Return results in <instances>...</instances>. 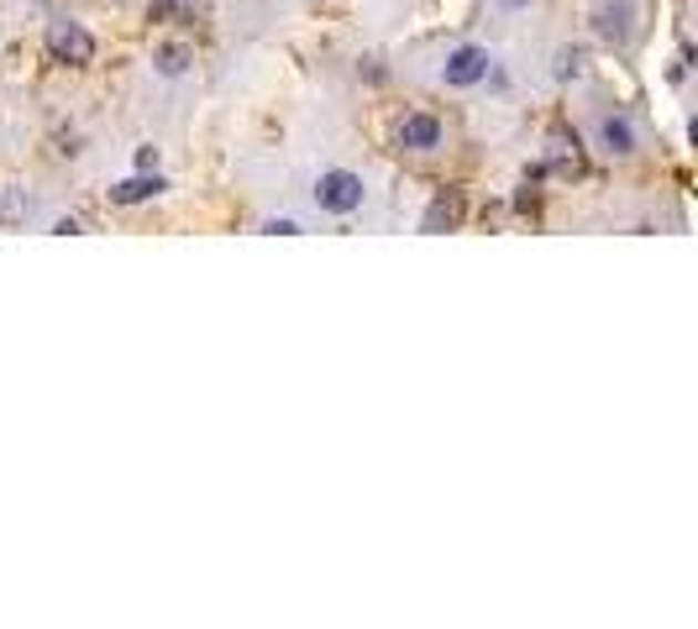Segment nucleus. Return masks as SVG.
Masks as SVG:
<instances>
[{
  "label": "nucleus",
  "instance_id": "6",
  "mask_svg": "<svg viewBox=\"0 0 698 629\" xmlns=\"http://www.w3.org/2000/svg\"><path fill=\"white\" fill-rule=\"evenodd\" d=\"M399 147L404 153H437L441 142H446V126H441L437 116H425V111H415V116H404L399 121Z\"/></svg>",
  "mask_w": 698,
  "mask_h": 629
},
{
  "label": "nucleus",
  "instance_id": "4",
  "mask_svg": "<svg viewBox=\"0 0 698 629\" xmlns=\"http://www.w3.org/2000/svg\"><path fill=\"white\" fill-rule=\"evenodd\" d=\"M594 32H598V42L625 48L630 32H636V6H630V0H598L594 6Z\"/></svg>",
  "mask_w": 698,
  "mask_h": 629
},
{
  "label": "nucleus",
  "instance_id": "9",
  "mask_svg": "<svg viewBox=\"0 0 698 629\" xmlns=\"http://www.w3.org/2000/svg\"><path fill=\"white\" fill-rule=\"evenodd\" d=\"M189 63H195V53H189L184 42H163L158 53H153V69H158L163 79H179L184 69H189Z\"/></svg>",
  "mask_w": 698,
  "mask_h": 629
},
{
  "label": "nucleus",
  "instance_id": "5",
  "mask_svg": "<svg viewBox=\"0 0 698 629\" xmlns=\"http://www.w3.org/2000/svg\"><path fill=\"white\" fill-rule=\"evenodd\" d=\"M594 142H598V147H604L609 157H630V153L640 147V132H636V121L625 116V111H615V116H598Z\"/></svg>",
  "mask_w": 698,
  "mask_h": 629
},
{
  "label": "nucleus",
  "instance_id": "3",
  "mask_svg": "<svg viewBox=\"0 0 698 629\" xmlns=\"http://www.w3.org/2000/svg\"><path fill=\"white\" fill-rule=\"evenodd\" d=\"M48 53L59 63L84 69V63H95V38L84 32L80 21H53V27H48Z\"/></svg>",
  "mask_w": 698,
  "mask_h": 629
},
{
  "label": "nucleus",
  "instance_id": "12",
  "mask_svg": "<svg viewBox=\"0 0 698 629\" xmlns=\"http://www.w3.org/2000/svg\"><path fill=\"white\" fill-rule=\"evenodd\" d=\"M27 216H32V199L21 195V189H6V195H0V220H6V226H21Z\"/></svg>",
  "mask_w": 698,
  "mask_h": 629
},
{
  "label": "nucleus",
  "instance_id": "14",
  "mask_svg": "<svg viewBox=\"0 0 698 629\" xmlns=\"http://www.w3.org/2000/svg\"><path fill=\"white\" fill-rule=\"evenodd\" d=\"M137 168H158V147H137Z\"/></svg>",
  "mask_w": 698,
  "mask_h": 629
},
{
  "label": "nucleus",
  "instance_id": "15",
  "mask_svg": "<svg viewBox=\"0 0 698 629\" xmlns=\"http://www.w3.org/2000/svg\"><path fill=\"white\" fill-rule=\"evenodd\" d=\"M53 231H59V236H80V231H84V226H80V220H74V216H63V220H59V226H53Z\"/></svg>",
  "mask_w": 698,
  "mask_h": 629
},
{
  "label": "nucleus",
  "instance_id": "8",
  "mask_svg": "<svg viewBox=\"0 0 698 629\" xmlns=\"http://www.w3.org/2000/svg\"><path fill=\"white\" fill-rule=\"evenodd\" d=\"M458 220H462V195L458 189H446V195H437L431 205H425L420 231H458Z\"/></svg>",
  "mask_w": 698,
  "mask_h": 629
},
{
  "label": "nucleus",
  "instance_id": "13",
  "mask_svg": "<svg viewBox=\"0 0 698 629\" xmlns=\"http://www.w3.org/2000/svg\"><path fill=\"white\" fill-rule=\"evenodd\" d=\"M305 226H299L295 216H274V220H263V236H299Z\"/></svg>",
  "mask_w": 698,
  "mask_h": 629
},
{
  "label": "nucleus",
  "instance_id": "11",
  "mask_svg": "<svg viewBox=\"0 0 698 629\" xmlns=\"http://www.w3.org/2000/svg\"><path fill=\"white\" fill-rule=\"evenodd\" d=\"M199 0H153L147 6V21H179V17H195Z\"/></svg>",
  "mask_w": 698,
  "mask_h": 629
},
{
  "label": "nucleus",
  "instance_id": "7",
  "mask_svg": "<svg viewBox=\"0 0 698 629\" xmlns=\"http://www.w3.org/2000/svg\"><path fill=\"white\" fill-rule=\"evenodd\" d=\"M168 184H163V174H153V168H142V174L121 178V184H111V205H142V199H158Z\"/></svg>",
  "mask_w": 698,
  "mask_h": 629
},
{
  "label": "nucleus",
  "instance_id": "2",
  "mask_svg": "<svg viewBox=\"0 0 698 629\" xmlns=\"http://www.w3.org/2000/svg\"><path fill=\"white\" fill-rule=\"evenodd\" d=\"M489 48H479V42H462V48H452L446 53V63H441V84L446 90H473V84H483L489 79Z\"/></svg>",
  "mask_w": 698,
  "mask_h": 629
},
{
  "label": "nucleus",
  "instance_id": "10",
  "mask_svg": "<svg viewBox=\"0 0 698 629\" xmlns=\"http://www.w3.org/2000/svg\"><path fill=\"white\" fill-rule=\"evenodd\" d=\"M552 74H557L562 84H567V79H583V74H588V48H562Z\"/></svg>",
  "mask_w": 698,
  "mask_h": 629
},
{
  "label": "nucleus",
  "instance_id": "16",
  "mask_svg": "<svg viewBox=\"0 0 698 629\" xmlns=\"http://www.w3.org/2000/svg\"><path fill=\"white\" fill-rule=\"evenodd\" d=\"M499 6H510V11H520V6H531V0H499Z\"/></svg>",
  "mask_w": 698,
  "mask_h": 629
},
{
  "label": "nucleus",
  "instance_id": "1",
  "mask_svg": "<svg viewBox=\"0 0 698 629\" xmlns=\"http://www.w3.org/2000/svg\"><path fill=\"white\" fill-rule=\"evenodd\" d=\"M362 199H368V184L347 168H331V174L316 178V205L326 216H352V210H362Z\"/></svg>",
  "mask_w": 698,
  "mask_h": 629
}]
</instances>
